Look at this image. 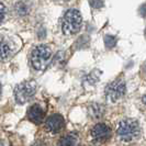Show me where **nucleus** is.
<instances>
[{
  "instance_id": "nucleus-17",
  "label": "nucleus",
  "mask_w": 146,
  "mask_h": 146,
  "mask_svg": "<svg viewBox=\"0 0 146 146\" xmlns=\"http://www.w3.org/2000/svg\"><path fill=\"white\" fill-rule=\"evenodd\" d=\"M0 92H1V84H0Z\"/></svg>"
},
{
  "instance_id": "nucleus-6",
  "label": "nucleus",
  "mask_w": 146,
  "mask_h": 146,
  "mask_svg": "<svg viewBox=\"0 0 146 146\" xmlns=\"http://www.w3.org/2000/svg\"><path fill=\"white\" fill-rule=\"evenodd\" d=\"M91 135L95 141L97 142H104L110 137L111 135V130L107 124L104 123H98L94 126L91 130Z\"/></svg>"
},
{
  "instance_id": "nucleus-4",
  "label": "nucleus",
  "mask_w": 146,
  "mask_h": 146,
  "mask_svg": "<svg viewBox=\"0 0 146 146\" xmlns=\"http://www.w3.org/2000/svg\"><path fill=\"white\" fill-rule=\"evenodd\" d=\"M36 91V84L35 81H24L18 85L15 89V99L20 104H23L34 96Z\"/></svg>"
},
{
  "instance_id": "nucleus-12",
  "label": "nucleus",
  "mask_w": 146,
  "mask_h": 146,
  "mask_svg": "<svg viewBox=\"0 0 146 146\" xmlns=\"http://www.w3.org/2000/svg\"><path fill=\"white\" fill-rule=\"evenodd\" d=\"M117 44V38L112 35H106L104 36V45L107 48H112Z\"/></svg>"
},
{
  "instance_id": "nucleus-10",
  "label": "nucleus",
  "mask_w": 146,
  "mask_h": 146,
  "mask_svg": "<svg viewBox=\"0 0 146 146\" xmlns=\"http://www.w3.org/2000/svg\"><path fill=\"white\" fill-rule=\"evenodd\" d=\"M11 54V47L7 43V41L0 38V62H3L8 59Z\"/></svg>"
},
{
  "instance_id": "nucleus-14",
  "label": "nucleus",
  "mask_w": 146,
  "mask_h": 146,
  "mask_svg": "<svg viewBox=\"0 0 146 146\" xmlns=\"http://www.w3.org/2000/svg\"><path fill=\"white\" fill-rule=\"evenodd\" d=\"M5 15H6V8L2 3H0V22L3 20Z\"/></svg>"
},
{
  "instance_id": "nucleus-1",
  "label": "nucleus",
  "mask_w": 146,
  "mask_h": 146,
  "mask_svg": "<svg viewBox=\"0 0 146 146\" xmlns=\"http://www.w3.org/2000/svg\"><path fill=\"white\" fill-rule=\"evenodd\" d=\"M82 18L80 12L76 9H69L65 12L62 20V30L66 35H73L81 28Z\"/></svg>"
},
{
  "instance_id": "nucleus-15",
  "label": "nucleus",
  "mask_w": 146,
  "mask_h": 146,
  "mask_svg": "<svg viewBox=\"0 0 146 146\" xmlns=\"http://www.w3.org/2000/svg\"><path fill=\"white\" fill-rule=\"evenodd\" d=\"M139 15L141 17H143V18H146V5H143L139 9Z\"/></svg>"
},
{
  "instance_id": "nucleus-5",
  "label": "nucleus",
  "mask_w": 146,
  "mask_h": 146,
  "mask_svg": "<svg viewBox=\"0 0 146 146\" xmlns=\"http://www.w3.org/2000/svg\"><path fill=\"white\" fill-rule=\"evenodd\" d=\"M126 92V86L123 81L115 80L111 82L106 88V95L111 101H117Z\"/></svg>"
},
{
  "instance_id": "nucleus-3",
  "label": "nucleus",
  "mask_w": 146,
  "mask_h": 146,
  "mask_svg": "<svg viewBox=\"0 0 146 146\" xmlns=\"http://www.w3.org/2000/svg\"><path fill=\"white\" fill-rule=\"evenodd\" d=\"M51 50L46 45H38L36 46L31 54V63L32 66L36 70H43L45 69L51 58Z\"/></svg>"
},
{
  "instance_id": "nucleus-8",
  "label": "nucleus",
  "mask_w": 146,
  "mask_h": 146,
  "mask_svg": "<svg viewBox=\"0 0 146 146\" xmlns=\"http://www.w3.org/2000/svg\"><path fill=\"white\" fill-rule=\"evenodd\" d=\"M28 117L31 122L40 124L44 120V111L38 104H33L28 111Z\"/></svg>"
},
{
  "instance_id": "nucleus-11",
  "label": "nucleus",
  "mask_w": 146,
  "mask_h": 146,
  "mask_svg": "<svg viewBox=\"0 0 146 146\" xmlns=\"http://www.w3.org/2000/svg\"><path fill=\"white\" fill-rule=\"evenodd\" d=\"M77 143H78V137L75 134L65 135L63 139L59 141V145H65V146H73V145H76Z\"/></svg>"
},
{
  "instance_id": "nucleus-2",
  "label": "nucleus",
  "mask_w": 146,
  "mask_h": 146,
  "mask_svg": "<svg viewBox=\"0 0 146 146\" xmlns=\"http://www.w3.org/2000/svg\"><path fill=\"white\" fill-rule=\"evenodd\" d=\"M117 135L122 141L130 142L139 135V125L134 119L122 120L117 126Z\"/></svg>"
},
{
  "instance_id": "nucleus-7",
  "label": "nucleus",
  "mask_w": 146,
  "mask_h": 146,
  "mask_svg": "<svg viewBox=\"0 0 146 146\" xmlns=\"http://www.w3.org/2000/svg\"><path fill=\"white\" fill-rule=\"evenodd\" d=\"M46 130L51 133H58L64 127V119L59 114H53L45 122Z\"/></svg>"
},
{
  "instance_id": "nucleus-13",
  "label": "nucleus",
  "mask_w": 146,
  "mask_h": 146,
  "mask_svg": "<svg viewBox=\"0 0 146 146\" xmlns=\"http://www.w3.org/2000/svg\"><path fill=\"white\" fill-rule=\"evenodd\" d=\"M103 0H90V6L95 9H100L103 7Z\"/></svg>"
},
{
  "instance_id": "nucleus-16",
  "label": "nucleus",
  "mask_w": 146,
  "mask_h": 146,
  "mask_svg": "<svg viewBox=\"0 0 146 146\" xmlns=\"http://www.w3.org/2000/svg\"><path fill=\"white\" fill-rule=\"evenodd\" d=\"M143 102H144L146 104V95L144 96V97H143Z\"/></svg>"
},
{
  "instance_id": "nucleus-9",
  "label": "nucleus",
  "mask_w": 146,
  "mask_h": 146,
  "mask_svg": "<svg viewBox=\"0 0 146 146\" xmlns=\"http://www.w3.org/2000/svg\"><path fill=\"white\" fill-rule=\"evenodd\" d=\"M103 112H104V108L100 103H92L89 107V114L92 119H96V120L100 119L103 115Z\"/></svg>"
}]
</instances>
